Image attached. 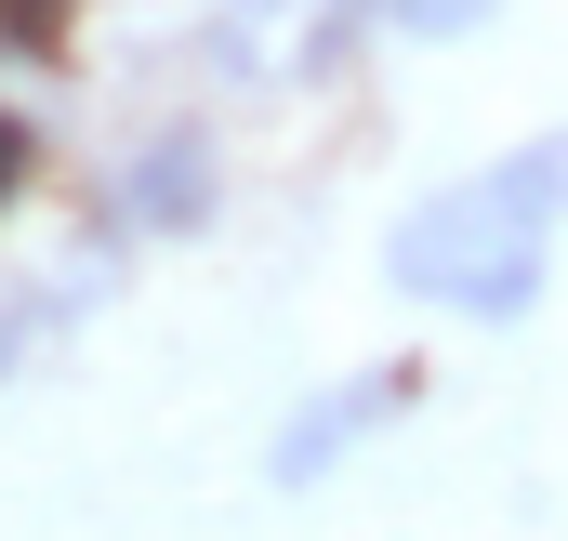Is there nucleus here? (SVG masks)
<instances>
[{
  "label": "nucleus",
  "instance_id": "obj_1",
  "mask_svg": "<svg viewBox=\"0 0 568 541\" xmlns=\"http://www.w3.org/2000/svg\"><path fill=\"white\" fill-rule=\"evenodd\" d=\"M556 238H568V120L489 145L397 198L384 225V290L436 330H529L556 304Z\"/></svg>",
  "mask_w": 568,
  "mask_h": 541
},
{
  "label": "nucleus",
  "instance_id": "obj_2",
  "mask_svg": "<svg viewBox=\"0 0 568 541\" xmlns=\"http://www.w3.org/2000/svg\"><path fill=\"white\" fill-rule=\"evenodd\" d=\"M225 198H239V172H225V120H212V106L133 120L120 159L93 172V225H106L120 252H185V238H212Z\"/></svg>",
  "mask_w": 568,
  "mask_h": 541
},
{
  "label": "nucleus",
  "instance_id": "obj_3",
  "mask_svg": "<svg viewBox=\"0 0 568 541\" xmlns=\"http://www.w3.org/2000/svg\"><path fill=\"white\" fill-rule=\"evenodd\" d=\"M424 384L436 370L410 357V344H397V357H357V370H331V384H291V409L265 422V462H252V476H265L278 502H317L331 476H357L384 436L424 422Z\"/></svg>",
  "mask_w": 568,
  "mask_h": 541
},
{
  "label": "nucleus",
  "instance_id": "obj_4",
  "mask_svg": "<svg viewBox=\"0 0 568 541\" xmlns=\"http://www.w3.org/2000/svg\"><path fill=\"white\" fill-rule=\"evenodd\" d=\"M384 13V53H463V40H489L516 0H371Z\"/></svg>",
  "mask_w": 568,
  "mask_h": 541
},
{
  "label": "nucleus",
  "instance_id": "obj_5",
  "mask_svg": "<svg viewBox=\"0 0 568 541\" xmlns=\"http://www.w3.org/2000/svg\"><path fill=\"white\" fill-rule=\"evenodd\" d=\"M13 357H27V330H13V304H0V384H13Z\"/></svg>",
  "mask_w": 568,
  "mask_h": 541
}]
</instances>
